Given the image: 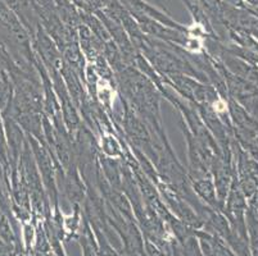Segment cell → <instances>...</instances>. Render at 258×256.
Instances as JSON below:
<instances>
[{"mask_svg": "<svg viewBox=\"0 0 258 256\" xmlns=\"http://www.w3.org/2000/svg\"><path fill=\"white\" fill-rule=\"evenodd\" d=\"M187 48H189L190 50L198 51L199 49H201V42H199L197 39H194L193 42H190V41H189V44H187Z\"/></svg>", "mask_w": 258, "mask_h": 256, "instance_id": "6da1fadb", "label": "cell"}]
</instances>
